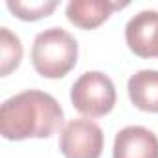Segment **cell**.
Returning a JSON list of instances; mask_svg holds the SVG:
<instances>
[{
  "label": "cell",
  "mask_w": 158,
  "mask_h": 158,
  "mask_svg": "<svg viewBox=\"0 0 158 158\" xmlns=\"http://www.w3.org/2000/svg\"><path fill=\"white\" fill-rule=\"evenodd\" d=\"M63 125L60 102L45 91L26 89L4 101L0 108V134L6 139L50 138Z\"/></svg>",
  "instance_id": "6da1fadb"
},
{
  "label": "cell",
  "mask_w": 158,
  "mask_h": 158,
  "mask_svg": "<svg viewBox=\"0 0 158 158\" xmlns=\"http://www.w3.org/2000/svg\"><path fill=\"white\" fill-rule=\"evenodd\" d=\"M78 60V43L63 28L52 26L35 35L32 65L43 78H63Z\"/></svg>",
  "instance_id": "7a4b0ae2"
},
{
  "label": "cell",
  "mask_w": 158,
  "mask_h": 158,
  "mask_svg": "<svg viewBox=\"0 0 158 158\" xmlns=\"http://www.w3.org/2000/svg\"><path fill=\"white\" fill-rule=\"evenodd\" d=\"M115 99L117 93L112 78L101 71H88L80 74L71 88L73 106L88 117H102L110 114L115 106Z\"/></svg>",
  "instance_id": "3957f363"
},
{
  "label": "cell",
  "mask_w": 158,
  "mask_h": 158,
  "mask_svg": "<svg viewBox=\"0 0 158 158\" xmlns=\"http://www.w3.org/2000/svg\"><path fill=\"white\" fill-rule=\"evenodd\" d=\"M104 134L91 119H73L60 132V151L65 158H101Z\"/></svg>",
  "instance_id": "277c9868"
},
{
  "label": "cell",
  "mask_w": 158,
  "mask_h": 158,
  "mask_svg": "<svg viewBox=\"0 0 158 158\" xmlns=\"http://www.w3.org/2000/svg\"><path fill=\"white\" fill-rule=\"evenodd\" d=\"M128 48L139 58H158V11L143 10L136 13L125 28Z\"/></svg>",
  "instance_id": "5b68a950"
},
{
  "label": "cell",
  "mask_w": 158,
  "mask_h": 158,
  "mask_svg": "<svg viewBox=\"0 0 158 158\" xmlns=\"http://www.w3.org/2000/svg\"><path fill=\"white\" fill-rule=\"evenodd\" d=\"M114 158H158V138L145 127H125L115 134Z\"/></svg>",
  "instance_id": "8992f818"
},
{
  "label": "cell",
  "mask_w": 158,
  "mask_h": 158,
  "mask_svg": "<svg viewBox=\"0 0 158 158\" xmlns=\"http://www.w3.org/2000/svg\"><path fill=\"white\" fill-rule=\"evenodd\" d=\"M128 2H106V0H71L67 4L65 15L69 23L82 30H93L101 26L115 10L127 8Z\"/></svg>",
  "instance_id": "52a82bcc"
},
{
  "label": "cell",
  "mask_w": 158,
  "mask_h": 158,
  "mask_svg": "<svg viewBox=\"0 0 158 158\" xmlns=\"http://www.w3.org/2000/svg\"><path fill=\"white\" fill-rule=\"evenodd\" d=\"M128 97L143 112L158 114V71L141 69L128 78Z\"/></svg>",
  "instance_id": "ba28073f"
},
{
  "label": "cell",
  "mask_w": 158,
  "mask_h": 158,
  "mask_svg": "<svg viewBox=\"0 0 158 158\" xmlns=\"http://www.w3.org/2000/svg\"><path fill=\"white\" fill-rule=\"evenodd\" d=\"M23 60V43L10 28H0V74L8 76Z\"/></svg>",
  "instance_id": "9c48e42d"
},
{
  "label": "cell",
  "mask_w": 158,
  "mask_h": 158,
  "mask_svg": "<svg viewBox=\"0 0 158 158\" xmlns=\"http://www.w3.org/2000/svg\"><path fill=\"white\" fill-rule=\"evenodd\" d=\"M6 6L21 21H39L43 17H48L58 8V0H39V2H21V0L13 2V0H8Z\"/></svg>",
  "instance_id": "30bf717a"
}]
</instances>
